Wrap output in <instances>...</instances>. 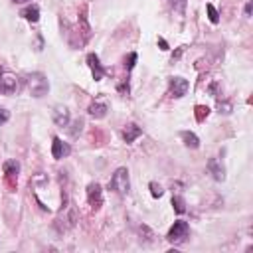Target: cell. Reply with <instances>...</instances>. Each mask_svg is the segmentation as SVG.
I'll list each match as a JSON object with an SVG mask.
<instances>
[{"label":"cell","instance_id":"20","mask_svg":"<svg viewBox=\"0 0 253 253\" xmlns=\"http://www.w3.org/2000/svg\"><path fill=\"white\" fill-rule=\"evenodd\" d=\"M81 128H83V121H81V119H77V121L73 123V128L69 130V132H71V136H77V134L81 132Z\"/></svg>","mask_w":253,"mask_h":253},{"label":"cell","instance_id":"23","mask_svg":"<svg viewBox=\"0 0 253 253\" xmlns=\"http://www.w3.org/2000/svg\"><path fill=\"white\" fill-rule=\"evenodd\" d=\"M170 4H172V6H174V4H176V6H178V10H180V12H182V10H184V0H170Z\"/></svg>","mask_w":253,"mask_h":253},{"label":"cell","instance_id":"17","mask_svg":"<svg viewBox=\"0 0 253 253\" xmlns=\"http://www.w3.org/2000/svg\"><path fill=\"white\" fill-rule=\"evenodd\" d=\"M208 16H210V22L211 24H217L219 22V14H217V10L211 4H208Z\"/></svg>","mask_w":253,"mask_h":253},{"label":"cell","instance_id":"26","mask_svg":"<svg viewBox=\"0 0 253 253\" xmlns=\"http://www.w3.org/2000/svg\"><path fill=\"white\" fill-rule=\"evenodd\" d=\"M14 4H24V2H30V0H12Z\"/></svg>","mask_w":253,"mask_h":253},{"label":"cell","instance_id":"8","mask_svg":"<svg viewBox=\"0 0 253 253\" xmlns=\"http://www.w3.org/2000/svg\"><path fill=\"white\" fill-rule=\"evenodd\" d=\"M87 65H89V69H91V73H93V79H95V81L103 79V75H105V67L101 65V61H99V55H97V53H89V55H87Z\"/></svg>","mask_w":253,"mask_h":253},{"label":"cell","instance_id":"15","mask_svg":"<svg viewBox=\"0 0 253 253\" xmlns=\"http://www.w3.org/2000/svg\"><path fill=\"white\" fill-rule=\"evenodd\" d=\"M20 16H24L28 22H38V20H40V8H38V6H26V8L20 12Z\"/></svg>","mask_w":253,"mask_h":253},{"label":"cell","instance_id":"16","mask_svg":"<svg viewBox=\"0 0 253 253\" xmlns=\"http://www.w3.org/2000/svg\"><path fill=\"white\" fill-rule=\"evenodd\" d=\"M172 206H174V210H176L178 213H184V211H186V204H184V200H182L180 196H174V198H172Z\"/></svg>","mask_w":253,"mask_h":253},{"label":"cell","instance_id":"21","mask_svg":"<svg viewBox=\"0 0 253 253\" xmlns=\"http://www.w3.org/2000/svg\"><path fill=\"white\" fill-rule=\"evenodd\" d=\"M134 61H136V53H128V57L125 59V67L130 71V69L134 67Z\"/></svg>","mask_w":253,"mask_h":253},{"label":"cell","instance_id":"10","mask_svg":"<svg viewBox=\"0 0 253 253\" xmlns=\"http://www.w3.org/2000/svg\"><path fill=\"white\" fill-rule=\"evenodd\" d=\"M51 117H53V123L57 126H67L69 125V111L61 105H55L53 111H51Z\"/></svg>","mask_w":253,"mask_h":253},{"label":"cell","instance_id":"4","mask_svg":"<svg viewBox=\"0 0 253 253\" xmlns=\"http://www.w3.org/2000/svg\"><path fill=\"white\" fill-rule=\"evenodd\" d=\"M16 89H18V77L12 71L0 67V93L12 95Z\"/></svg>","mask_w":253,"mask_h":253},{"label":"cell","instance_id":"12","mask_svg":"<svg viewBox=\"0 0 253 253\" xmlns=\"http://www.w3.org/2000/svg\"><path fill=\"white\" fill-rule=\"evenodd\" d=\"M18 170H20V166H18L16 160H8V162H4V174H6V178H8L10 184H14V180L18 178Z\"/></svg>","mask_w":253,"mask_h":253},{"label":"cell","instance_id":"25","mask_svg":"<svg viewBox=\"0 0 253 253\" xmlns=\"http://www.w3.org/2000/svg\"><path fill=\"white\" fill-rule=\"evenodd\" d=\"M251 14V2H247V6H245V16H249Z\"/></svg>","mask_w":253,"mask_h":253},{"label":"cell","instance_id":"22","mask_svg":"<svg viewBox=\"0 0 253 253\" xmlns=\"http://www.w3.org/2000/svg\"><path fill=\"white\" fill-rule=\"evenodd\" d=\"M8 119H10V113H8L6 109H2V107H0V125H4Z\"/></svg>","mask_w":253,"mask_h":253},{"label":"cell","instance_id":"3","mask_svg":"<svg viewBox=\"0 0 253 253\" xmlns=\"http://www.w3.org/2000/svg\"><path fill=\"white\" fill-rule=\"evenodd\" d=\"M188 233H190L188 223H186V221H182V219H178V221H174V225L170 227V231H168L166 239H168L170 243L178 245V243H184V241H186Z\"/></svg>","mask_w":253,"mask_h":253},{"label":"cell","instance_id":"24","mask_svg":"<svg viewBox=\"0 0 253 253\" xmlns=\"http://www.w3.org/2000/svg\"><path fill=\"white\" fill-rule=\"evenodd\" d=\"M158 43H160V47H162V49H168V43H166V40H162V38H160V40H158Z\"/></svg>","mask_w":253,"mask_h":253},{"label":"cell","instance_id":"7","mask_svg":"<svg viewBox=\"0 0 253 253\" xmlns=\"http://www.w3.org/2000/svg\"><path fill=\"white\" fill-rule=\"evenodd\" d=\"M69 152H71V146L67 142H63L61 138L53 136V142H51V154H53V158L55 160H61V158L69 156Z\"/></svg>","mask_w":253,"mask_h":253},{"label":"cell","instance_id":"5","mask_svg":"<svg viewBox=\"0 0 253 253\" xmlns=\"http://www.w3.org/2000/svg\"><path fill=\"white\" fill-rule=\"evenodd\" d=\"M87 202H89V206L93 210L101 208V204H103V190H101V186L97 182H91L87 186Z\"/></svg>","mask_w":253,"mask_h":253},{"label":"cell","instance_id":"19","mask_svg":"<svg viewBox=\"0 0 253 253\" xmlns=\"http://www.w3.org/2000/svg\"><path fill=\"white\" fill-rule=\"evenodd\" d=\"M208 113H210L208 107H202V105L196 107V119H198V121H204V117H208Z\"/></svg>","mask_w":253,"mask_h":253},{"label":"cell","instance_id":"2","mask_svg":"<svg viewBox=\"0 0 253 253\" xmlns=\"http://www.w3.org/2000/svg\"><path fill=\"white\" fill-rule=\"evenodd\" d=\"M109 188L113 192H117L119 196H125L128 194V188H130V180H128V170L126 168H117L115 174L111 176L109 180Z\"/></svg>","mask_w":253,"mask_h":253},{"label":"cell","instance_id":"18","mask_svg":"<svg viewBox=\"0 0 253 253\" xmlns=\"http://www.w3.org/2000/svg\"><path fill=\"white\" fill-rule=\"evenodd\" d=\"M150 194H152L154 198H160V196L164 194V190H162V186H160V184H156V182H150Z\"/></svg>","mask_w":253,"mask_h":253},{"label":"cell","instance_id":"11","mask_svg":"<svg viewBox=\"0 0 253 253\" xmlns=\"http://www.w3.org/2000/svg\"><path fill=\"white\" fill-rule=\"evenodd\" d=\"M140 134H142V128L136 126L134 123H128V125L125 126V130H123V138H125V142H134Z\"/></svg>","mask_w":253,"mask_h":253},{"label":"cell","instance_id":"14","mask_svg":"<svg viewBox=\"0 0 253 253\" xmlns=\"http://www.w3.org/2000/svg\"><path fill=\"white\" fill-rule=\"evenodd\" d=\"M180 136H182V140H184V144H186L188 148H198V146H200V138H198L194 132H190V130H182Z\"/></svg>","mask_w":253,"mask_h":253},{"label":"cell","instance_id":"13","mask_svg":"<svg viewBox=\"0 0 253 253\" xmlns=\"http://www.w3.org/2000/svg\"><path fill=\"white\" fill-rule=\"evenodd\" d=\"M89 115L91 117H95V119H103L105 115H107V105L105 103H101V101H95V103H91L89 105Z\"/></svg>","mask_w":253,"mask_h":253},{"label":"cell","instance_id":"9","mask_svg":"<svg viewBox=\"0 0 253 253\" xmlns=\"http://www.w3.org/2000/svg\"><path fill=\"white\" fill-rule=\"evenodd\" d=\"M208 172H210L211 178L217 180V182L225 180V168L221 166V162H219L217 158H210V160H208Z\"/></svg>","mask_w":253,"mask_h":253},{"label":"cell","instance_id":"6","mask_svg":"<svg viewBox=\"0 0 253 253\" xmlns=\"http://www.w3.org/2000/svg\"><path fill=\"white\" fill-rule=\"evenodd\" d=\"M188 81L184 77H172L170 83H168V89H170V95L172 97H184L188 93Z\"/></svg>","mask_w":253,"mask_h":253},{"label":"cell","instance_id":"1","mask_svg":"<svg viewBox=\"0 0 253 253\" xmlns=\"http://www.w3.org/2000/svg\"><path fill=\"white\" fill-rule=\"evenodd\" d=\"M26 83H28L30 95L36 97V99L47 95V91H49V83H47V77H45L43 73H38V71H36V73H30V75L26 77Z\"/></svg>","mask_w":253,"mask_h":253}]
</instances>
